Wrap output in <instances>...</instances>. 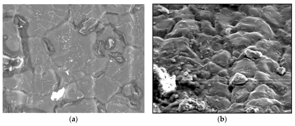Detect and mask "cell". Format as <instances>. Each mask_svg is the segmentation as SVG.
Returning a JSON list of instances; mask_svg holds the SVG:
<instances>
[{
    "label": "cell",
    "instance_id": "1",
    "mask_svg": "<svg viewBox=\"0 0 295 126\" xmlns=\"http://www.w3.org/2000/svg\"><path fill=\"white\" fill-rule=\"evenodd\" d=\"M254 78L260 84L267 86L277 95H282L292 91V73L268 75L257 71Z\"/></svg>",
    "mask_w": 295,
    "mask_h": 126
},
{
    "label": "cell",
    "instance_id": "2",
    "mask_svg": "<svg viewBox=\"0 0 295 126\" xmlns=\"http://www.w3.org/2000/svg\"><path fill=\"white\" fill-rule=\"evenodd\" d=\"M286 47L277 40L263 39L247 49L259 52L262 56L269 58L278 63Z\"/></svg>",
    "mask_w": 295,
    "mask_h": 126
},
{
    "label": "cell",
    "instance_id": "3",
    "mask_svg": "<svg viewBox=\"0 0 295 126\" xmlns=\"http://www.w3.org/2000/svg\"><path fill=\"white\" fill-rule=\"evenodd\" d=\"M116 87L112 79L103 74L95 81L94 97L101 103H106L113 96Z\"/></svg>",
    "mask_w": 295,
    "mask_h": 126
},
{
    "label": "cell",
    "instance_id": "4",
    "mask_svg": "<svg viewBox=\"0 0 295 126\" xmlns=\"http://www.w3.org/2000/svg\"><path fill=\"white\" fill-rule=\"evenodd\" d=\"M245 108L250 107L256 109L258 113H281L283 110L281 104L276 99L262 98L248 100Z\"/></svg>",
    "mask_w": 295,
    "mask_h": 126
},
{
    "label": "cell",
    "instance_id": "5",
    "mask_svg": "<svg viewBox=\"0 0 295 126\" xmlns=\"http://www.w3.org/2000/svg\"><path fill=\"white\" fill-rule=\"evenodd\" d=\"M248 79L244 84L235 86L231 95L232 103L244 104L248 100L251 93L260 84L254 78Z\"/></svg>",
    "mask_w": 295,
    "mask_h": 126
},
{
    "label": "cell",
    "instance_id": "6",
    "mask_svg": "<svg viewBox=\"0 0 295 126\" xmlns=\"http://www.w3.org/2000/svg\"><path fill=\"white\" fill-rule=\"evenodd\" d=\"M254 61L246 57L237 60L231 70V76L238 73L247 78H253L257 71Z\"/></svg>",
    "mask_w": 295,
    "mask_h": 126
},
{
    "label": "cell",
    "instance_id": "7",
    "mask_svg": "<svg viewBox=\"0 0 295 126\" xmlns=\"http://www.w3.org/2000/svg\"><path fill=\"white\" fill-rule=\"evenodd\" d=\"M69 113H97L98 109L96 102L93 98L81 99L70 102L67 107Z\"/></svg>",
    "mask_w": 295,
    "mask_h": 126
},
{
    "label": "cell",
    "instance_id": "8",
    "mask_svg": "<svg viewBox=\"0 0 295 126\" xmlns=\"http://www.w3.org/2000/svg\"><path fill=\"white\" fill-rule=\"evenodd\" d=\"M254 61L257 71L266 74L276 73L280 67L277 62L264 56H262Z\"/></svg>",
    "mask_w": 295,
    "mask_h": 126
},
{
    "label": "cell",
    "instance_id": "9",
    "mask_svg": "<svg viewBox=\"0 0 295 126\" xmlns=\"http://www.w3.org/2000/svg\"><path fill=\"white\" fill-rule=\"evenodd\" d=\"M77 85L86 98L94 97L95 81L91 75H87L78 80Z\"/></svg>",
    "mask_w": 295,
    "mask_h": 126
},
{
    "label": "cell",
    "instance_id": "10",
    "mask_svg": "<svg viewBox=\"0 0 295 126\" xmlns=\"http://www.w3.org/2000/svg\"><path fill=\"white\" fill-rule=\"evenodd\" d=\"M256 32L268 40H277L275 36L269 25L260 18H256L252 24Z\"/></svg>",
    "mask_w": 295,
    "mask_h": 126
},
{
    "label": "cell",
    "instance_id": "11",
    "mask_svg": "<svg viewBox=\"0 0 295 126\" xmlns=\"http://www.w3.org/2000/svg\"><path fill=\"white\" fill-rule=\"evenodd\" d=\"M277 95L267 86L264 84H259L251 93L248 100L262 98L275 99Z\"/></svg>",
    "mask_w": 295,
    "mask_h": 126
},
{
    "label": "cell",
    "instance_id": "12",
    "mask_svg": "<svg viewBox=\"0 0 295 126\" xmlns=\"http://www.w3.org/2000/svg\"><path fill=\"white\" fill-rule=\"evenodd\" d=\"M280 67L284 68L286 72L292 73L291 46H286L278 63Z\"/></svg>",
    "mask_w": 295,
    "mask_h": 126
},
{
    "label": "cell",
    "instance_id": "13",
    "mask_svg": "<svg viewBox=\"0 0 295 126\" xmlns=\"http://www.w3.org/2000/svg\"><path fill=\"white\" fill-rule=\"evenodd\" d=\"M271 28L277 41L285 46H291V33L286 32L282 28Z\"/></svg>",
    "mask_w": 295,
    "mask_h": 126
},
{
    "label": "cell",
    "instance_id": "14",
    "mask_svg": "<svg viewBox=\"0 0 295 126\" xmlns=\"http://www.w3.org/2000/svg\"><path fill=\"white\" fill-rule=\"evenodd\" d=\"M281 104L283 112L292 110V91L281 96L277 95L275 99Z\"/></svg>",
    "mask_w": 295,
    "mask_h": 126
},
{
    "label": "cell",
    "instance_id": "15",
    "mask_svg": "<svg viewBox=\"0 0 295 126\" xmlns=\"http://www.w3.org/2000/svg\"><path fill=\"white\" fill-rule=\"evenodd\" d=\"M231 83L234 86L242 85L246 83L248 79L239 73H236L231 76Z\"/></svg>",
    "mask_w": 295,
    "mask_h": 126
}]
</instances>
